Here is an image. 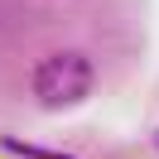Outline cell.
<instances>
[{"label": "cell", "mask_w": 159, "mask_h": 159, "mask_svg": "<svg viewBox=\"0 0 159 159\" xmlns=\"http://www.w3.org/2000/svg\"><path fill=\"white\" fill-rule=\"evenodd\" d=\"M154 145H159V130H154Z\"/></svg>", "instance_id": "3"}, {"label": "cell", "mask_w": 159, "mask_h": 159, "mask_svg": "<svg viewBox=\"0 0 159 159\" xmlns=\"http://www.w3.org/2000/svg\"><path fill=\"white\" fill-rule=\"evenodd\" d=\"M92 82H97V72L82 53H53L34 68V97H39V106H72L92 92Z\"/></svg>", "instance_id": "1"}, {"label": "cell", "mask_w": 159, "mask_h": 159, "mask_svg": "<svg viewBox=\"0 0 159 159\" xmlns=\"http://www.w3.org/2000/svg\"><path fill=\"white\" fill-rule=\"evenodd\" d=\"M5 149H10V154H24V159H68V154H58V149H39V145H20V140H5Z\"/></svg>", "instance_id": "2"}]
</instances>
